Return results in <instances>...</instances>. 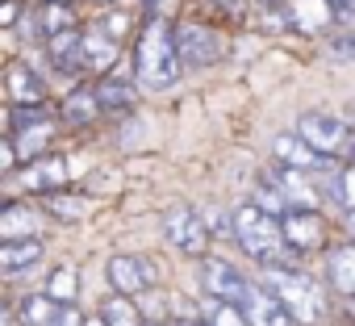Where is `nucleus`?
Returning a JSON list of instances; mask_svg holds the SVG:
<instances>
[{
  "instance_id": "f8f14e48",
  "label": "nucleus",
  "mask_w": 355,
  "mask_h": 326,
  "mask_svg": "<svg viewBox=\"0 0 355 326\" xmlns=\"http://www.w3.org/2000/svg\"><path fill=\"white\" fill-rule=\"evenodd\" d=\"M243 314L251 326H297V318L288 314V305L276 297V289H268L263 280H251L247 284V297H243Z\"/></svg>"
},
{
  "instance_id": "72a5a7b5",
  "label": "nucleus",
  "mask_w": 355,
  "mask_h": 326,
  "mask_svg": "<svg viewBox=\"0 0 355 326\" xmlns=\"http://www.w3.org/2000/svg\"><path fill=\"white\" fill-rule=\"evenodd\" d=\"M214 5H218V9H226V13H243L247 0H214Z\"/></svg>"
},
{
  "instance_id": "cd10ccee",
  "label": "nucleus",
  "mask_w": 355,
  "mask_h": 326,
  "mask_svg": "<svg viewBox=\"0 0 355 326\" xmlns=\"http://www.w3.org/2000/svg\"><path fill=\"white\" fill-rule=\"evenodd\" d=\"M251 201L255 205H263L268 214H276V218H284L288 209H293V201L284 197V189L268 176V172H259V180H255V189H251Z\"/></svg>"
},
{
  "instance_id": "a211bd4d",
  "label": "nucleus",
  "mask_w": 355,
  "mask_h": 326,
  "mask_svg": "<svg viewBox=\"0 0 355 326\" xmlns=\"http://www.w3.org/2000/svg\"><path fill=\"white\" fill-rule=\"evenodd\" d=\"M117 46H121V42H113V38L101 30V22L84 26V46H80V55H84V76H105V71H113Z\"/></svg>"
},
{
  "instance_id": "4c0bfd02",
  "label": "nucleus",
  "mask_w": 355,
  "mask_h": 326,
  "mask_svg": "<svg viewBox=\"0 0 355 326\" xmlns=\"http://www.w3.org/2000/svg\"><path fill=\"white\" fill-rule=\"evenodd\" d=\"M343 301H347V318L355 322V297H343Z\"/></svg>"
},
{
  "instance_id": "20e7f679",
  "label": "nucleus",
  "mask_w": 355,
  "mask_h": 326,
  "mask_svg": "<svg viewBox=\"0 0 355 326\" xmlns=\"http://www.w3.org/2000/svg\"><path fill=\"white\" fill-rule=\"evenodd\" d=\"M159 230H163V243H167L171 251H180V255H189V259L209 255L214 230H209V222H205V209H193L189 201H171V205L163 209V218H159Z\"/></svg>"
},
{
  "instance_id": "37998d69",
  "label": "nucleus",
  "mask_w": 355,
  "mask_h": 326,
  "mask_svg": "<svg viewBox=\"0 0 355 326\" xmlns=\"http://www.w3.org/2000/svg\"><path fill=\"white\" fill-rule=\"evenodd\" d=\"M351 126H355V109H351Z\"/></svg>"
},
{
  "instance_id": "5701e85b",
  "label": "nucleus",
  "mask_w": 355,
  "mask_h": 326,
  "mask_svg": "<svg viewBox=\"0 0 355 326\" xmlns=\"http://www.w3.org/2000/svg\"><path fill=\"white\" fill-rule=\"evenodd\" d=\"M55 134H59V121H38V126H21V130H13L17 151H21V163L46 155V151L55 146Z\"/></svg>"
},
{
  "instance_id": "2f4dec72",
  "label": "nucleus",
  "mask_w": 355,
  "mask_h": 326,
  "mask_svg": "<svg viewBox=\"0 0 355 326\" xmlns=\"http://www.w3.org/2000/svg\"><path fill=\"white\" fill-rule=\"evenodd\" d=\"M17 17H21V0H5V5H0V26L13 30V26H17Z\"/></svg>"
},
{
  "instance_id": "423d86ee",
  "label": "nucleus",
  "mask_w": 355,
  "mask_h": 326,
  "mask_svg": "<svg viewBox=\"0 0 355 326\" xmlns=\"http://www.w3.org/2000/svg\"><path fill=\"white\" fill-rule=\"evenodd\" d=\"M197 284H201L205 297H222V301L243 305L251 280H247L230 259H222V255H201V259H197Z\"/></svg>"
},
{
  "instance_id": "b1692460",
  "label": "nucleus",
  "mask_w": 355,
  "mask_h": 326,
  "mask_svg": "<svg viewBox=\"0 0 355 326\" xmlns=\"http://www.w3.org/2000/svg\"><path fill=\"white\" fill-rule=\"evenodd\" d=\"M55 314H59V301H55L46 289L26 293V297L17 301V318H21V326H51Z\"/></svg>"
},
{
  "instance_id": "aec40b11",
  "label": "nucleus",
  "mask_w": 355,
  "mask_h": 326,
  "mask_svg": "<svg viewBox=\"0 0 355 326\" xmlns=\"http://www.w3.org/2000/svg\"><path fill=\"white\" fill-rule=\"evenodd\" d=\"M59 113H63V121H67V126H76V130L96 126V121L105 117V109H101V101H96V88H92V84H76V88L63 96Z\"/></svg>"
},
{
  "instance_id": "ea45409f",
  "label": "nucleus",
  "mask_w": 355,
  "mask_h": 326,
  "mask_svg": "<svg viewBox=\"0 0 355 326\" xmlns=\"http://www.w3.org/2000/svg\"><path fill=\"white\" fill-rule=\"evenodd\" d=\"M146 326H175V322H167V318H150Z\"/></svg>"
},
{
  "instance_id": "4468645a",
  "label": "nucleus",
  "mask_w": 355,
  "mask_h": 326,
  "mask_svg": "<svg viewBox=\"0 0 355 326\" xmlns=\"http://www.w3.org/2000/svg\"><path fill=\"white\" fill-rule=\"evenodd\" d=\"M92 88H96V101H101V109L105 113H130L134 105H138V76H117V71H105V76H96L92 80Z\"/></svg>"
},
{
  "instance_id": "39448f33",
  "label": "nucleus",
  "mask_w": 355,
  "mask_h": 326,
  "mask_svg": "<svg viewBox=\"0 0 355 326\" xmlns=\"http://www.w3.org/2000/svg\"><path fill=\"white\" fill-rule=\"evenodd\" d=\"M5 180H9V197H17V193L46 197V193H55V189H67V180H71V163H67L63 155L46 151V155L21 163V168H17L13 176H5Z\"/></svg>"
},
{
  "instance_id": "79ce46f5",
  "label": "nucleus",
  "mask_w": 355,
  "mask_h": 326,
  "mask_svg": "<svg viewBox=\"0 0 355 326\" xmlns=\"http://www.w3.org/2000/svg\"><path fill=\"white\" fill-rule=\"evenodd\" d=\"M55 5H76V0H55Z\"/></svg>"
},
{
  "instance_id": "c85d7f7f",
  "label": "nucleus",
  "mask_w": 355,
  "mask_h": 326,
  "mask_svg": "<svg viewBox=\"0 0 355 326\" xmlns=\"http://www.w3.org/2000/svg\"><path fill=\"white\" fill-rule=\"evenodd\" d=\"M59 305H71L76 297H80V272L71 268V264H59V268H51V276H46V284H42Z\"/></svg>"
},
{
  "instance_id": "f257e3e1",
  "label": "nucleus",
  "mask_w": 355,
  "mask_h": 326,
  "mask_svg": "<svg viewBox=\"0 0 355 326\" xmlns=\"http://www.w3.org/2000/svg\"><path fill=\"white\" fill-rule=\"evenodd\" d=\"M189 67L180 59V42H175V26L159 13L146 17L134 42V76L146 92H167Z\"/></svg>"
},
{
  "instance_id": "9d476101",
  "label": "nucleus",
  "mask_w": 355,
  "mask_h": 326,
  "mask_svg": "<svg viewBox=\"0 0 355 326\" xmlns=\"http://www.w3.org/2000/svg\"><path fill=\"white\" fill-rule=\"evenodd\" d=\"M175 42H180V59L189 71H205L222 59V38L201 22H180L175 26Z\"/></svg>"
},
{
  "instance_id": "6e6552de",
  "label": "nucleus",
  "mask_w": 355,
  "mask_h": 326,
  "mask_svg": "<svg viewBox=\"0 0 355 326\" xmlns=\"http://www.w3.org/2000/svg\"><path fill=\"white\" fill-rule=\"evenodd\" d=\"M105 276H109V289L130 293V297H142L146 289H159V268L146 255H130V251H117L105 264Z\"/></svg>"
},
{
  "instance_id": "4be33fe9",
  "label": "nucleus",
  "mask_w": 355,
  "mask_h": 326,
  "mask_svg": "<svg viewBox=\"0 0 355 326\" xmlns=\"http://www.w3.org/2000/svg\"><path fill=\"white\" fill-rule=\"evenodd\" d=\"M30 234H38V209L9 197L0 209V239H30Z\"/></svg>"
},
{
  "instance_id": "1a4fd4ad",
  "label": "nucleus",
  "mask_w": 355,
  "mask_h": 326,
  "mask_svg": "<svg viewBox=\"0 0 355 326\" xmlns=\"http://www.w3.org/2000/svg\"><path fill=\"white\" fill-rule=\"evenodd\" d=\"M280 226H284L288 247H293L301 259H305V255H313V251H326V218H322V209L293 205V209L280 218Z\"/></svg>"
},
{
  "instance_id": "6ab92c4d",
  "label": "nucleus",
  "mask_w": 355,
  "mask_h": 326,
  "mask_svg": "<svg viewBox=\"0 0 355 326\" xmlns=\"http://www.w3.org/2000/svg\"><path fill=\"white\" fill-rule=\"evenodd\" d=\"M42 255H46V247H42L38 234H30V239H0V272H5V276L38 268Z\"/></svg>"
},
{
  "instance_id": "a878e982",
  "label": "nucleus",
  "mask_w": 355,
  "mask_h": 326,
  "mask_svg": "<svg viewBox=\"0 0 355 326\" xmlns=\"http://www.w3.org/2000/svg\"><path fill=\"white\" fill-rule=\"evenodd\" d=\"M201 322L205 326H251L243 305L222 301V297H205V293H201Z\"/></svg>"
},
{
  "instance_id": "9b49d317",
  "label": "nucleus",
  "mask_w": 355,
  "mask_h": 326,
  "mask_svg": "<svg viewBox=\"0 0 355 326\" xmlns=\"http://www.w3.org/2000/svg\"><path fill=\"white\" fill-rule=\"evenodd\" d=\"M46 92H51V80L30 59H13L5 67V101L9 105H46Z\"/></svg>"
},
{
  "instance_id": "58836bf2",
  "label": "nucleus",
  "mask_w": 355,
  "mask_h": 326,
  "mask_svg": "<svg viewBox=\"0 0 355 326\" xmlns=\"http://www.w3.org/2000/svg\"><path fill=\"white\" fill-rule=\"evenodd\" d=\"M84 326H109V322H105V318H101V314H96V318H88V322H84Z\"/></svg>"
},
{
  "instance_id": "393cba45",
  "label": "nucleus",
  "mask_w": 355,
  "mask_h": 326,
  "mask_svg": "<svg viewBox=\"0 0 355 326\" xmlns=\"http://www.w3.org/2000/svg\"><path fill=\"white\" fill-rule=\"evenodd\" d=\"M322 193H326V201H330L334 209H343V214H351V209H355V159H351V163H343V168L322 185Z\"/></svg>"
},
{
  "instance_id": "412c9836",
  "label": "nucleus",
  "mask_w": 355,
  "mask_h": 326,
  "mask_svg": "<svg viewBox=\"0 0 355 326\" xmlns=\"http://www.w3.org/2000/svg\"><path fill=\"white\" fill-rule=\"evenodd\" d=\"M96 314H101L109 326H146V322H150V318L142 314V301L130 297V293H117V289L101 297V309H96Z\"/></svg>"
},
{
  "instance_id": "c756f323",
  "label": "nucleus",
  "mask_w": 355,
  "mask_h": 326,
  "mask_svg": "<svg viewBox=\"0 0 355 326\" xmlns=\"http://www.w3.org/2000/svg\"><path fill=\"white\" fill-rule=\"evenodd\" d=\"M101 30H105L113 42H125L130 30H134V17H130L125 9H113V5H109V13H101Z\"/></svg>"
},
{
  "instance_id": "ddd939ff",
  "label": "nucleus",
  "mask_w": 355,
  "mask_h": 326,
  "mask_svg": "<svg viewBox=\"0 0 355 326\" xmlns=\"http://www.w3.org/2000/svg\"><path fill=\"white\" fill-rule=\"evenodd\" d=\"M42 46H46V55H51V63H55L59 76H67V80L84 76V55H80V46H84V26H71V30H63V34H51Z\"/></svg>"
},
{
  "instance_id": "f704fd0d",
  "label": "nucleus",
  "mask_w": 355,
  "mask_h": 326,
  "mask_svg": "<svg viewBox=\"0 0 355 326\" xmlns=\"http://www.w3.org/2000/svg\"><path fill=\"white\" fill-rule=\"evenodd\" d=\"M343 226H347V234L355 239V209H351V214H343Z\"/></svg>"
},
{
  "instance_id": "f03ea898",
  "label": "nucleus",
  "mask_w": 355,
  "mask_h": 326,
  "mask_svg": "<svg viewBox=\"0 0 355 326\" xmlns=\"http://www.w3.org/2000/svg\"><path fill=\"white\" fill-rule=\"evenodd\" d=\"M234 247L243 251V255H251L259 268H268V264H301V255L288 247V239H284V226H280V218L276 214H268L263 205H255V201H243V205H234Z\"/></svg>"
},
{
  "instance_id": "473e14b6",
  "label": "nucleus",
  "mask_w": 355,
  "mask_h": 326,
  "mask_svg": "<svg viewBox=\"0 0 355 326\" xmlns=\"http://www.w3.org/2000/svg\"><path fill=\"white\" fill-rule=\"evenodd\" d=\"M330 5L338 9V17L347 22V17H355V0H330Z\"/></svg>"
},
{
  "instance_id": "0eeeda50",
  "label": "nucleus",
  "mask_w": 355,
  "mask_h": 326,
  "mask_svg": "<svg viewBox=\"0 0 355 326\" xmlns=\"http://www.w3.org/2000/svg\"><path fill=\"white\" fill-rule=\"evenodd\" d=\"M272 159L276 163H288V168H301V172H309V176H318V172H330V168H343L338 159H326L313 142H305L297 130H280V134H272Z\"/></svg>"
},
{
  "instance_id": "e433bc0d",
  "label": "nucleus",
  "mask_w": 355,
  "mask_h": 326,
  "mask_svg": "<svg viewBox=\"0 0 355 326\" xmlns=\"http://www.w3.org/2000/svg\"><path fill=\"white\" fill-rule=\"evenodd\" d=\"M251 5H259V9H272V5H284V0H251Z\"/></svg>"
},
{
  "instance_id": "bb28decb",
  "label": "nucleus",
  "mask_w": 355,
  "mask_h": 326,
  "mask_svg": "<svg viewBox=\"0 0 355 326\" xmlns=\"http://www.w3.org/2000/svg\"><path fill=\"white\" fill-rule=\"evenodd\" d=\"M34 17H38V26H42V38H51V34H63V30L80 26L76 5H55V0H42V5L34 9Z\"/></svg>"
},
{
  "instance_id": "7ed1b4c3",
  "label": "nucleus",
  "mask_w": 355,
  "mask_h": 326,
  "mask_svg": "<svg viewBox=\"0 0 355 326\" xmlns=\"http://www.w3.org/2000/svg\"><path fill=\"white\" fill-rule=\"evenodd\" d=\"M263 284L268 289H276V297L288 305V314L297 318V326H318L326 314H330V284L322 289L301 264L293 268V264H268L263 268Z\"/></svg>"
},
{
  "instance_id": "7c9ffc66",
  "label": "nucleus",
  "mask_w": 355,
  "mask_h": 326,
  "mask_svg": "<svg viewBox=\"0 0 355 326\" xmlns=\"http://www.w3.org/2000/svg\"><path fill=\"white\" fill-rule=\"evenodd\" d=\"M84 322H88V318H84V314H80V305L71 301V305H59V314H55V322H51V326H84Z\"/></svg>"
},
{
  "instance_id": "2eb2a0df",
  "label": "nucleus",
  "mask_w": 355,
  "mask_h": 326,
  "mask_svg": "<svg viewBox=\"0 0 355 326\" xmlns=\"http://www.w3.org/2000/svg\"><path fill=\"white\" fill-rule=\"evenodd\" d=\"M92 205H96V197H92V193H76V189H55V193L38 197V209H42L46 218L63 222V226L84 222V218L92 214Z\"/></svg>"
},
{
  "instance_id": "c9c22d12",
  "label": "nucleus",
  "mask_w": 355,
  "mask_h": 326,
  "mask_svg": "<svg viewBox=\"0 0 355 326\" xmlns=\"http://www.w3.org/2000/svg\"><path fill=\"white\" fill-rule=\"evenodd\" d=\"M175 326H205L201 318H175Z\"/></svg>"
},
{
  "instance_id": "f3484780",
  "label": "nucleus",
  "mask_w": 355,
  "mask_h": 326,
  "mask_svg": "<svg viewBox=\"0 0 355 326\" xmlns=\"http://www.w3.org/2000/svg\"><path fill=\"white\" fill-rule=\"evenodd\" d=\"M280 189H284V197L293 201V205H305V209H322V197L326 193H318L313 185H309V172H301V168H288V163H276L272 159V168H263Z\"/></svg>"
},
{
  "instance_id": "a19ab883",
  "label": "nucleus",
  "mask_w": 355,
  "mask_h": 326,
  "mask_svg": "<svg viewBox=\"0 0 355 326\" xmlns=\"http://www.w3.org/2000/svg\"><path fill=\"white\" fill-rule=\"evenodd\" d=\"M92 5H105V9H109V5H117V0H92Z\"/></svg>"
},
{
  "instance_id": "dca6fc26",
  "label": "nucleus",
  "mask_w": 355,
  "mask_h": 326,
  "mask_svg": "<svg viewBox=\"0 0 355 326\" xmlns=\"http://www.w3.org/2000/svg\"><path fill=\"white\" fill-rule=\"evenodd\" d=\"M322 264H326V284L338 297H355V239L351 243H330L322 251Z\"/></svg>"
}]
</instances>
